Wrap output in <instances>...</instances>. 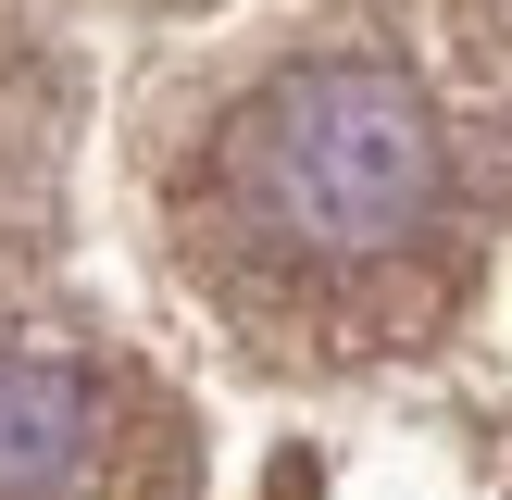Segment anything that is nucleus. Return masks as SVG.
Wrapping results in <instances>:
<instances>
[{
    "mask_svg": "<svg viewBox=\"0 0 512 500\" xmlns=\"http://www.w3.org/2000/svg\"><path fill=\"white\" fill-rule=\"evenodd\" d=\"M0 500H512V0H0Z\"/></svg>",
    "mask_w": 512,
    "mask_h": 500,
    "instance_id": "nucleus-1",
    "label": "nucleus"
}]
</instances>
